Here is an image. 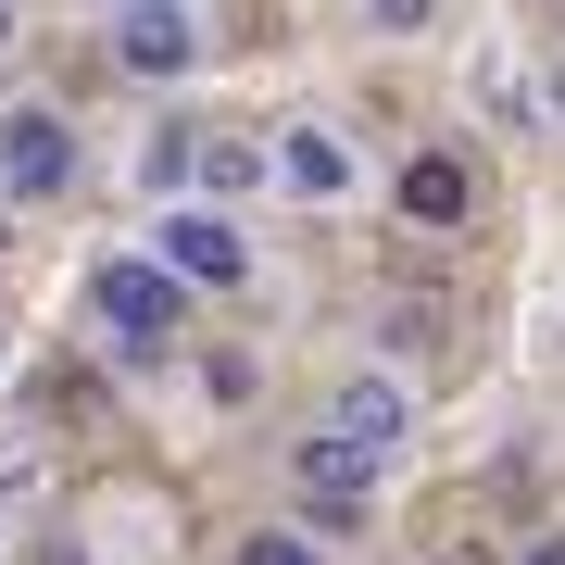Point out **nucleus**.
Returning a JSON list of instances; mask_svg holds the SVG:
<instances>
[{
  "label": "nucleus",
  "instance_id": "obj_13",
  "mask_svg": "<svg viewBox=\"0 0 565 565\" xmlns=\"http://www.w3.org/2000/svg\"><path fill=\"white\" fill-rule=\"evenodd\" d=\"M527 102H541V126H565V51L541 63V88H527Z\"/></svg>",
  "mask_w": 565,
  "mask_h": 565
},
{
  "label": "nucleus",
  "instance_id": "obj_6",
  "mask_svg": "<svg viewBox=\"0 0 565 565\" xmlns=\"http://www.w3.org/2000/svg\"><path fill=\"white\" fill-rule=\"evenodd\" d=\"M139 239L177 264L189 289H226V302H239V289H252V264H264V252H252V226H239V202H202V189H189V202H151Z\"/></svg>",
  "mask_w": 565,
  "mask_h": 565
},
{
  "label": "nucleus",
  "instance_id": "obj_14",
  "mask_svg": "<svg viewBox=\"0 0 565 565\" xmlns=\"http://www.w3.org/2000/svg\"><path fill=\"white\" fill-rule=\"evenodd\" d=\"M515 565H565V527H527V541H515Z\"/></svg>",
  "mask_w": 565,
  "mask_h": 565
},
{
  "label": "nucleus",
  "instance_id": "obj_11",
  "mask_svg": "<svg viewBox=\"0 0 565 565\" xmlns=\"http://www.w3.org/2000/svg\"><path fill=\"white\" fill-rule=\"evenodd\" d=\"M226 565H340V541H327L315 515H277V527H239Z\"/></svg>",
  "mask_w": 565,
  "mask_h": 565
},
{
  "label": "nucleus",
  "instance_id": "obj_5",
  "mask_svg": "<svg viewBox=\"0 0 565 565\" xmlns=\"http://www.w3.org/2000/svg\"><path fill=\"white\" fill-rule=\"evenodd\" d=\"M264 163H277V202H302V214H340V202H364V139L340 114H289V126H264Z\"/></svg>",
  "mask_w": 565,
  "mask_h": 565
},
{
  "label": "nucleus",
  "instance_id": "obj_16",
  "mask_svg": "<svg viewBox=\"0 0 565 565\" xmlns=\"http://www.w3.org/2000/svg\"><path fill=\"white\" fill-rule=\"evenodd\" d=\"M0 565H13V527H0Z\"/></svg>",
  "mask_w": 565,
  "mask_h": 565
},
{
  "label": "nucleus",
  "instance_id": "obj_7",
  "mask_svg": "<svg viewBox=\"0 0 565 565\" xmlns=\"http://www.w3.org/2000/svg\"><path fill=\"white\" fill-rule=\"evenodd\" d=\"M377 490H390V465H364L352 440H327V427H315L302 452H289V503H302L327 541H352V527L377 515Z\"/></svg>",
  "mask_w": 565,
  "mask_h": 565
},
{
  "label": "nucleus",
  "instance_id": "obj_2",
  "mask_svg": "<svg viewBox=\"0 0 565 565\" xmlns=\"http://www.w3.org/2000/svg\"><path fill=\"white\" fill-rule=\"evenodd\" d=\"M102 63L126 88H189L214 63V0H102Z\"/></svg>",
  "mask_w": 565,
  "mask_h": 565
},
{
  "label": "nucleus",
  "instance_id": "obj_4",
  "mask_svg": "<svg viewBox=\"0 0 565 565\" xmlns=\"http://www.w3.org/2000/svg\"><path fill=\"white\" fill-rule=\"evenodd\" d=\"M327 440H352L364 465H403L415 452V427H427V403H415V377L390 352H364V364H340V377H327Z\"/></svg>",
  "mask_w": 565,
  "mask_h": 565
},
{
  "label": "nucleus",
  "instance_id": "obj_12",
  "mask_svg": "<svg viewBox=\"0 0 565 565\" xmlns=\"http://www.w3.org/2000/svg\"><path fill=\"white\" fill-rule=\"evenodd\" d=\"M364 13H377L390 39H427V25H440V0H364Z\"/></svg>",
  "mask_w": 565,
  "mask_h": 565
},
{
  "label": "nucleus",
  "instance_id": "obj_15",
  "mask_svg": "<svg viewBox=\"0 0 565 565\" xmlns=\"http://www.w3.org/2000/svg\"><path fill=\"white\" fill-rule=\"evenodd\" d=\"M0 51H13V0H0Z\"/></svg>",
  "mask_w": 565,
  "mask_h": 565
},
{
  "label": "nucleus",
  "instance_id": "obj_8",
  "mask_svg": "<svg viewBox=\"0 0 565 565\" xmlns=\"http://www.w3.org/2000/svg\"><path fill=\"white\" fill-rule=\"evenodd\" d=\"M139 189L151 202H189V189H202V114H163L139 139Z\"/></svg>",
  "mask_w": 565,
  "mask_h": 565
},
{
  "label": "nucleus",
  "instance_id": "obj_1",
  "mask_svg": "<svg viewBox=\"0 0 565 565\" xmlns=\"http://www.w3.org/2000/svg\"><path fill=\"white\" fill-rule=\"evenodd\" d=\"M189 302H202V289H189L151 239H126V252H102V264H88V315H102V352H126V364H163V352H177Z\"/></svg>",
  "mask_w": 565,
  "mask_h": 565
},
{
  "label": "nucleus",
  "instance_id": "obj_3",
  "mask_svg": "<svg viewBox=\"0 0 565 565\" xmlns=\"http://www.w3.org/2000/svg\"><path fill=\"white\" fill-rule=\"evenodd\" d=\"M88 151H76V114L63 102H0V214H51L76 202Z\"/></svg>",
  "mask_w": 565,
  "mask_h": 565
},
{
  "label": "nucleus",
  "instance_id": "obj_10",
  "mask_svg": "<svg viewBox=\"0 0 565 565\" xmlns=\"http://www.w3.org/2000/svg\"><path fill=\"white\" fill-rule=\"evenodd\" d=\"M252 189H277L264 139H239V126H202V202H252Z\"/></svg>",
  "mask_w": 565,
  "mask_h": 565
},
{
  "label": "nucleus",
  "instance_id": "obj_9",
  "mask_svg": "<svg viewBox=\"0 0 565 565\" xmlns=\"http://www.w3.org/2000/svg\"><path fill=\"white\" fill-rule=\"evenodd\" d=\"M403 214L415 226H465V214H478V177H465L452 151H415L403 163Z\"/></svg>",
  "mask_w": 565,
  "mask_h": 565
}]
</instances>
